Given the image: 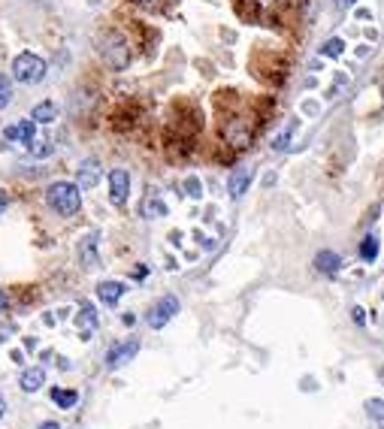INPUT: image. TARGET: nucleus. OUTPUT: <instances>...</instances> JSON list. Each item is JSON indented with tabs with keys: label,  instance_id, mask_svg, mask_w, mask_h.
I'll return each instance as SVG.
<instances>
[{
	"label": "nucleus",
	"instance_id": "obj_19",
	"mask_svg": "<svg viewBox=\"0 0 384 429\" xmlns=\"http://www.w3.org/2000/svg\"><path fill=\"white\" fill-rule=\"evenodd\" d=\"M142 212H145V218H160V214H167V203H160L158 197H149L142 206Z\"/></svg>",
	"mask_w": 384,
	"mask_h": 429
},
{
	"label": "nucleus",
	"instance_id": "obj_16",
	"mask_svg": "<svg viewBox=\"0 0 384 429\" xmlns=\"http://www.w3.org/2000/svg\"><path fill=\"white\" fill-rule=\"evenodd\" d=\"M360 260H363V263H375V260H378V236L375 233L363 236V242H360Z\"/></svg>",
	"mask_w": 384,
	"mask_h": 429
},
{
	"label": "nucleus",
	"instance_id": "obj_29",
	"mask_svg": "<svg viewBox=\"0 0 384 429\" xmlns=\"http://www.w3.org/2000/svg\"><path fill=\"white\" fill-rule=\"evenodd\" d=\"M6 302H10V300H6V294H3V290H0V315H3V311H6Z\"/></svg>",
	"mask_w": 384,
	"mask_h": 429
},
{
	"label": "nucleus",
	"instance_id": "obj_22",
	"mask_svg": "<svg viewBox=\"0 0 384 429\" xmlns=\"http://www.w3.org/2000/svg\"><path fill=\"white\" fill-rule=\"evenodd\" d=\"M185 194L191 197V200H200V197H203V185H200L197 175H188L185 179Z\"/></svg>",
	"mask_w": 384,
	"mask_h": 429
},
{
	"label": "nucleus",
	"instance_id": "obj_11",
	"mask_svg": "<svg viewBox=\"0 0 384 429\" xmlns=\"http://www.w3.org/2000/svg\"><path fill=\"white\" fill-rule=\"evenodd\" d=\"M21 390H25V393H36V390H40L43 384H45V369L43 366H30V369H25L21 372Z\"/></svg>",
	"mask_w": 384,
	"mask_h": 429
},
{
	"label": "nucleus",
	"instance_id": "obj_32",
	"mask_svg": "<svg viewBox=\"0 0 384 429\" xmlns=\"http://www.w3.org/2000/svg\"><path fill=\"white\" fill-rule=\"evenodd\" d=\"M3 415H6V399L0 396V420H3Z\"/></svg>",
	"mask_w": 384,
	"mask_h": 429
},
{
	"label": "nucleus",
	"instance_id": "obj_27",
	"mask_svg": "<svg viewBox=\"0 0 384 429\" xmlns=\"http://www.w3.org/2000/svg\"><path fill=\"white\" fill-rule=\"evenodd\" d=\"M12 363L21 366V363H25V354H21V351H12Z\"/></svg>",
	"mask_w": 384,
	"mask_h": 429
},
{
	"label": "nucleus",
	"instance_id": "obj_13",
	"mask_svg": "<svg viewBox=\"0 0 384 429\" xmlns=\"http://www.w3.org/2000/svg\"><path fill=\"white\" fill-rule=\"evenodd\" d=\"M314 266H318V272H324V275H336L342 266V260H339V254H333V251H318V254H314Z\"/></svg>",
	"mask_w": 384,
	"mask_h": 429
},
{
	"label": "nucleus",
	"instance_id": "obj_15",
	"mask_svg": "<svg viewBox=\"0 0 384 429\" xmlns=\"http://www.w3.org/2000/svg\"><path fill=\"white\" fill-rule=\"evenodd\" d=\"M79 329H82V339H91V329L97 327V311H94V305H82L79 309Z\"/></svg>",
	"mask_w": 384,
	"mask_h": 429
},
{
	"label": "nucleus",
	"instance_id": "obj_23",
	"mask_svg": "<svg viewBox=\"0 0 384 429\" xmlns=\"http://www.w3.org/2000/svg\"><path fill=\"white\" fill-rule=\"evenodd\" d=\"M366 411H370V417H375V420H381V424H384V399H370V402H366Z\"/></svg>",
	"mask_w": 384,
	"mask_h": 429
},
{
	"label": "nucleus",
	"instance_id": "obj_20",
	"mask_svg": "<svg viewBox=\"0 0 384 429\" xmlns=\"http://www.w3.org/2000/svg\"><path fill=\"white\" fill-rule=\"evenodd\" d=\"M345 52V43L339 40V36H333V40H327L324 45H321V55L324 58H339Z\"/></svg>",
	"mask_w": 384,
	"mask_h": 429
},
{
	"label": "nucleus",
	"instance_id": "obj_6",
	"mask_svg": "<svg viewBox=\"0 0 384 429\" xmlns=\"http://www.w3.org/2000/svg\"><path fill=\"white\" fill-rule=\"evenodd\" d=\"M130 194V175L127 170H112L109 173V200L112 206H125Z\"/></svg>",
	"mask_w": 384,
	"mask_h": 429
},
{
	"label": "nucleus",
	"instance_id": "obj_14",
	"mask_svg": "<svg viewBox=\"0 0 384 429\" xmlns=\"http://www.w3.org/2000/svg\"><path fill=\"white\" fill-rule=\"evenodd\" d=\"M55 118H58V106L52 100L34 106V112H30V121H34V124H52Z\"/></svg>",
	"mask_w": 384,
	"mask_h": 429
},
{
	"label": "nucleus",
	"instance_id": "obj_24",
	"mask_svg": "<svg viewBox=\"0 0 384 429\" xmlns=\"http://www.w3.org/2000/svg\"><path fill=\"white\" fill-rule=\"evenodd\" d=\"M290 133H294V124H290L285 133H279V140H275L273 145H275V151H285L288 148V142H290Z\"/></svg>",
	"mask_w": 384,
	"mask_h": 429
},
{
	"label": "nucleus",
	"instance_id": "obj_26",
	"mask_svg": "<svg viewBox=\"0 0 384 429\" xmlns=\"http://www.w3.org/2000/svg\"><path fill=\"white\" fill-rule=\"evenodd\" d=\"M354 3H357V0H336V6H339V10H351Z\"/></svg>",
	"mask_w": 384,
	"mask_h": 429
},
{
	"label": "nucleus",
	"instance_id": "obj_30",
	"mask_svg": "<svg viewBox=\"0 0 384 429\" xmlns=\"http://www.w3.org/2000/svg\"><path fill=\"white\" fill-rule=\"evenodd\" d=\"M354 320H357V324H363V320H366V315H363V309H354Z\"/></svg>",
	"mask_w": 384,
	"mask_h": 429
},
{
	"label": "nucleus",
	"instance_id": "obj_4",
	"mask_svg": "<svg viewBox=\"0 0 384 429\" xmlns=\"http://www.w3.org/2000/svg\"><path fill=\"white\" fill-rule=\"evenodd\" d=\"M179 309H182V305H179V300H175V296H164V300H158V302L149 309L145 320H149L151 329H164L175 315H179Z\"/></svg>",
	"mask_w": 384,
	"mask_h": 429
},
{
	"label": "nucleus",
	"instance_id": "obj_8",
	"mask_svg": "<svg viewBox=\"0 0 384 429\" xmlns=\"http://www.w3.org/2000/svg\"><path fill=\"white\" fill-rule=\"evenodd\" d=\"M100 182V160L88 157L79 164V179H76V185H79V190H91Z\"/></svg>",
	"mask_w": 384,
	"mask_h": 429
},
{
	"label": "nucleus",
	"instance_id": "obj_2",
	"mask_svg": "<svg viewBox=\"0 0 384 429\" xmlns=\"http://www.w3.org/2000/svg\"><path fill=\"white\" fill-rule=\"evenodd\" d=\"M97 52H100V58H103V64L109 67V70H125V67L130 64V45L118 30H106V34L100 36Z\"/></svg>",
	"mask_w": 384,
	"mask_h": 429
},
{
	"label": "nucleus",
	"instance_id": "obj_7",
	"mask_svg": "<svg viewBox=\"0 0 384 429\" xmlns=\"http://www.w3.org/2000/svg\"><path fill=\"white\" fill-rule=\"evenodd\" d=\"M3 136H6V142H21V145H30L36 140V124L30 118H21V121H15V124H10L3 130Z\"/></svg>",
	"mask_w": 384,
	"mask_h": 429
},
{
	"label": "nucleus",
	"instance_id": "obj_9",
	"mask_svg": "<svg viewBox=\"0 0 384 429\" xmlns=\"http://www.w3.org/2000/svg\"><path fill=\"white\" fill-rule=\"evenodd\" d=\"M251 179H255V173H251V166H239V170L230 173V182H227V190L230 197H242L245 190H248Z\"/></svg>",
	"mask_w": 384,
	"mask_h": 429
},
{
	"label": "nucleus",
	"instance_id": "obj_31",
	"mask_svg": "<svg viewBox=\"0 0 384 429\" xmlns=\"http://www.w3.org/2000/svg\"><path fill=\"white\" fill-rule=\"evenodd\" d=\"M136 3H140V6H158L160 0H136Z\"/></svg>",
	"mask_w": 384,
	"mask_h": 429
},
{
	"label": "nucleus",
	"instance_id": "obj_1",
	"mask_svg": "<svg viewBox=\"0 0 384 429\" xmlns=\"http://www.w3.org/2000/svg\"><path fill=\"white\" fill-rule=\"evenodd\" d=\"M45 203H49V209H55L58 214H64V218H70L82 209V190L76 182H52L49 188H45Z\"/></svg>",
	"mask_w": 384,
	"mask_h": 429
},
{
	"label": "nucleus",
	"instance_id": "obj_12",
	"mask_svg": "<svg viewBox=\"0 0 384 429\" xmlns=\"http://www.w3.org/2000/svg\"><path fill=\"white\" fill-rule=\"evenodd\" d=\"M97 239H100L97 233H88L85 239L79 242V260H82V266H88V270L100 263V257H97Z\"/></svg>",
	"mask_w": 384,
	"mask_h": 429
},
{
	"label": "nucleus",
	"instance_id": "obj_18",
	"mask_svg": "<svg viewBox=\"0 0 384 429\" xmlns=\"http://www.w3.org/2000/svg\"><path fill=\"white\" fill-rule=\"evenodd\" d=\"M52 148H55V145H52V140H34V142L28 145L30 157H49Z\"/></svg>",
	"mask_w": 384,
	"mask_h": 429
},
{
	"label": "nucleus",
	"instance_id": "obj_25",
	"mask_svg": "<svg viewBox=\"0 0 384 429\" xmlns=\"http://www.w3.org/2000/svg\"><path fill=\"white\" fill-rule=\"evenodd\" d=\"M6 206H10V194L0 188V212H6Z\"/></svg>",
	"mask_w": 384,
	"mask_h": 429
},
{
	"label": "nucleus",
	"instance_id": "obj_10",
	"mask_svg": "<svg viewBox=\"0 0 384 429\" xmlns=\"http://www.w3.org/2000/svg\"><path fill=\"white\" fill-rule=\"evenodd\" d=\"M125 285H121V281H100L97 285V300L103 302V305H115L121 300V296H125Z\"/></svg>",
	"mask_w": 384,
	"mask_h": 429
},
{
	"label": "nucleus",
	"instance_id": "obj_17",
	"mask_svg": "<svg viewBox=\"0 0 384 429\" xmlns=\"http://www.w3.org/2000/svg\"><path fill=\"white\" fill-rule=\"evenodd\" d=\"M52 402H55L58 408H73V405L79 402V393H76V390H61V387H55V390H52Z\"/></svg>",
	"mask_w": 384,
	"mask_h": 429
},
{
	"label": "nucleus",
	"instance_id": "obj_28",
	"mask_svg": "<svg viewBox=\"0 0 384 429\" xmlns=\"http://www.w3.org/2000/svg\"><path fill=\"white\" fill-rule=\"evenodd\" d=\"M40 429H61V424H55V420H45V424H40Z\"/></svg>",
	"mask_w": 384,
	"mask_h": 429
},
{
	"label": "nucleus",
	"instance_id": "obj_3",
	"mask_svg": "<svg viewBox=\"0 0 384 429\" xmlns=\"http://www.w3.org/2000/svg\"><path fill=\"white\" fill-rule=\"evenodd\" d=\"M45 70H49V64L34 55V52H21V55H15L12 60V76L15 82H21V85H36V82L45 79Z\"/></svg>",
	"mask_w": 384,
	"mask_h": 429
},
{
	"label": "nucleus",
	"instance_id": "obj_5",
	"mask_svg": "<svg viewBox=\"0 0 384 429\" xmlns=\"http://www.w3.org/2000/svg\"><path fill=\"white\" fill-rule=\"evenodd\" d=\"M136 354H140V339H127V342L109 348V354H106V366H109V369H118V366L130 363Z\"/></svg>",
	"mask_w": 384,
	"mask_h": 429
},
{
	"label": "nucleus",
	"instance_id": "obj_21",
	"mask_svg": "<svg viewBox=\"0 0 384 429\" xmlns=\"http://www.w3.org/2000/svg\"><path fill=\"white\" fill-rule=\"evenodd\" d=\"M10 103H12V82L0 73V109H6Z\"/></svg>",
	"mask_w": 384,
	"mask_h": 429
}]
</instances>
